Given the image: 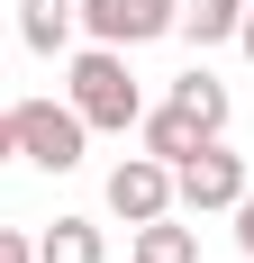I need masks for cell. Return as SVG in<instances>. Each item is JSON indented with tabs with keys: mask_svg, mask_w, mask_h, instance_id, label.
<instances>
[{
	"mask_svg": "<svg viewBox=\"0 0 254 263\" xmlns=\"http://www.w3.org/2000/svg\"><path fill=\"white\" fill-rule=\"evenodd\" d=\"M64 100L82 109V127H109V136H127L136 118H146V91H136V73H127V46H82Z\"/></svg>",
	"mask_w": 254,
	"mask_h": 263,
	"instance_id": "cell-1",
	"label": "cell"
},
{
	"mask_svg": "<svg viewBox=\"0 0 254 263\" xmlns=\"http://www.w3.org/2000/svg\"><path fill=\"white\" fill-rule=\"evenodd\" d=\"M91 155V127H82L73 100H19V163L37 173H73Z\"/></svg>",
	"mask_w": 254,
	"mask_h": 263,
	"instance_id": "cell-2",
	"label": "cell"
},
{
	"mask_svg": "<svg viewBox=\"0 0 254 263\" xmlns=\"http://www.w3.org/2000/svg\"><path fill=\"white\" fill-rule=\"evenodd\" d=\"M236 200H245V155H227V136H209L200 155L173 163V209L209 218V209H236Z\"/></svg>",
	"mask_w": 254,
	"mask_h": 263,
	"instance_id": "cell-3",
	"label": "cell"
},
{
	"mask_svg": "<svg viewBox=\"0 0 254 263\" xmlns=\"http://www.w3.org/2000/svg\"><path fill=\"white\" fill-rule=\"evenodd\" d=\"M82 27H91V46H154V36H173L182 27V0H82Z\"/></svg>",
	"mask_w": 254,
	"mask_h": 263,
	"instance_id": "cell-4",
	"label": "cell"
},
{
	"mask_svg": "<svg viewBox=\"0 0 254 263\" xmlns=\"http://www.w3.org/2000/svg\"><path fill=\"white\" fill-rule=\"evenodd\" d=\"M109 209H118L127 227L164 218V209H173V163H154V155H127V163H109Z\"/></svg>",
	"mask_w": 254,
	"mask_h": 263,
	"instance_id": "cell-5",
	"label": "cell"
},
{
	"mask_svg": "<svg viewBox=\"0 0 254 263\" xmlns=\"http://www.w3.org/2000/svg\"><path fill=\"white\" fill-rule=\"evenodd\" d=\"M136 136H146V155H154V163H182V155H200V145H209L200 118H191V109H173V100L146 109V118H136Z\"/></svg>",
	"mask_w": 254,
	"mask_h": 263,
	"instance_id": "cell-6",
	"label": "cell"
},
{
	"mask_svg": "<svg viewBox=\"0 0 254 263\" xmlns=\"http://www.w3.org/2000/svg\"><path fill=\"white\" fill-rule=\"evenodd\" d=\"M19 36L37 54H64L82 36V0H19Z\"/></svg>",
	"mask_w": 254,
	"mask_h": 263,
	"instance_id": "cell-7",
	"label": "cell"
},
{
	"mask_svg": "<svg viewBox=\"0 0 254 263\" xmlns=\"http://www.w3.org/2000/svg\"><path fill=\"white\" fill-rule=\"evenodd\" d=\"M37 263H109V227H91V218H55L46 236H37Z\"/></svg>",
	"mask_w": 254,
	"mask_h": 263,
	"instance_id": "cell-8",
	"label": "cell"
},
{
	"mask_svg": "<svg viewBox=\"0 0 254 263\" xmlns=\"http://www.w3.org/2000/svg\"><path fill=\"white\" fill-rule=\"evenodd\" d=\"M173 109H191L200 136H227V118H236V100H227L218 73H182V82H173Z\"/></svg>",
	"mask_w": 254,
	"mask_h": 263,
	"instance_id": "cell-9",
	"label": "cell"
},
{
	"mask_svg": "<svg viewBox=\"0 0 254 263\" xmlns=\"http://www.w3.org/2000/svg\"><path fill=\"white\" fill-rule=\"evenodd\" d=\"M236 18H245V0H182V27L191 46H236Z\"/></svg>",
	"mask_w": 254,
	"mask_h": 263,
	"instance_id": "cell-10",
	"label": "cell"
},
{
	"mask_svg": "<svg viewBox=\"0 0 254 263\" xmlns=\"http://www.w3.org/2000/svg\"><path fill=\"white\" fill-rule=\"evenodd\" d=\"M136 263H200V236H191V227H173V209H164V218H146V227H136Z\"/></svg>",
	"mask_w": 254,
	"mask_h": 263,
	"instance_id": "cell-11",
	"label": "cell"
},
{
	"mask_svg": "<svg viewBox=\"0 0 254 263\" xmlns=\"http://www.w3.org/2000/svg\"><path fill=\"white\" fill-rule=\"evenodd\" d=\"M0 263H37V236H19V227H0Z\"/></svg>",
	"mask_w": 254,
	"mask_h": 263,
	"instance_id": "cell-12",
	"label": "cell"
},
{
	"mask_svg": "<svg viewBox=\"0 0 254 263\" xmlns=\"http://www.w3.org/2000/svg\"><path fill=\"white\" fill-rule=\"evenodd\" d=\"M227 218H236V245H245V254H254V191H245V200H236Z\"/></svg>",
	"mask_w": 254,
	"mask_h": 263,
	"instance_id": "cell-13",
	"label": "cell"
},
{
	"mask_svg": "<svg viewBox=\"0 0 254 263\" xmlns=\"http://www.w3.org/2000/svg\"><path fill=\"white\" fill-rule=\"evenodd\" d=\"M0 163H19V109H0Z\"/></svg>",
	"mask_w": 254,
	"mask_h": 263,
	"instance_id": "cell-14",
	"label": "cell"
},
{
	"mask_svg": "<svg viewBox=\"0 0 254 263\" xmlns=\"http://www.w3.org/2000/svg\"><path fill=\"white\" fill-rule=\"evenodd\" d=\"M236 46H245V54H254V0H245V18H236Z\"/></svg>",
	"mask_w": 254,
	"mask_h": 263,
	"instance_id": "cell-15",
	"label": "cell"
}]
</instances>
